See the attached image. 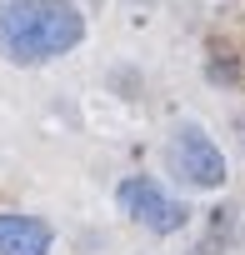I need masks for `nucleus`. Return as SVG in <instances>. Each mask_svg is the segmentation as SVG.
Masks as SVG:
<instances>
[{
  "label": "nucleus",
  "instance_id": "1",
  "mask_svg": "<svg viewBox=\"0 0 245 255\" xmlns=\"http://www.w3.org/2000/svg\"><path fill=\"white\" fill-rule=\"evenodd\" d=\"M85 40V20L70 0H5L0 5V55L10 65L60 60Z\"/></svg>",
  "mask_w": 245,
  "mask_h": 255
},
{
  "label": "nucleus",
  "instance_id": "2",
  "mask_svg": "<svg viewBox=\"0 0 245 255\" xmlns=\"http://www.w3.org/2000/svg\"><path fill=\"white\" fill-rule=\"evenodd\" d=\"M115 205L125 210V215H130L140 230H150V235H175V230L190 220V205H185L180 195L160 190L150 175H130V180H120Z\"/></svg>",
  "mask_w": 245,
  "mask_h": 255
},
{
  "label": "nucleus",
  "instance_id": "3",
  "mask_svg": "<svg viewBox=\"0 0 245 255\" xmlns=\"http://www.w3.org/2000/svg\"><path fill=\"white\" fill-rule=\"evenodd\" d=\"M165 160H170V170H175L185 185H195V190H220V185H225V155H220V145L200 130V125H175Z\"/></svg>",
  "mask_w": 245,
  "mask_h": 255
},
{
  "label": "nucleus",
  "instance_id": "4",
  "mask_svg": "<svg viewBox=\"0 0 245 255\" xmlns=\"http://www.w3.org/2000/svg\"><path fill=\"white\" fill-rule=\"evenodd\" d=\"M55 230L40 215H20V210H0V255H50Z\"/></svg>",
  "mask_w": 245,
  "mask_h": 255
}]
</instances>
